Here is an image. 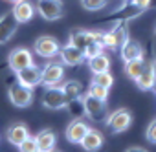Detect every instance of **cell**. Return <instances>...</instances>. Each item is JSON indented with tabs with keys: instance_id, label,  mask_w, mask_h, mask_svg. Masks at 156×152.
<instances>
[{
	"instance_id": "1",
	"label": "cell",
	"mask_w": 156,
	"mask_h": 152,
	"mask_svg": "<svg viewBox=\"0 0 156 152\" xmlns=\"http://www.w3.org/2000/svg\"><path fill=\"white\" fill-rule=\"evenodd\" d=\"M42 106L48 110H62L64 106H68L66 95L62 86H46L44 94H42Z\"/></svg>"
},
{
	"instance_id": "2",
	"label": "cell",
	"mask_w": 156,
	"mask_h": 152,
	"mask_svg": "<svg viewBox=\"0 0 156 152\" xmlns=\"http://www.w3.org/2000/svg\"><path fill=\"white\" fill-rule=\"evenodd\" d=\"M8 95H9L11 105H15L17 108H26V106H30V105L33 103V90H31L30 86L20 85L19 81L9 86Z\"/></svg>"
},
{
	"instance_id": "3",
	"label": "cell",
	"mask_w": 156,
	"mask_h": 152,
	"mask_svg": "<svg viewBox=\"0 0 156 152\" xmlns=\"http://www.w3.org/2000/svg\"><path fill=\"white\" fill-rule=\"evenodd\" d=\"M64 77V62L62 60H50L42 68V85L44 86H55Z\"/></svg>"
},
{
	"instance_id": "4",
	"label": "cell",
	"mask_w": 156,
	"mask_h": 152,
	"mask_svg": "<svg viewBox=\"0 0 156 152\" xmlns=\"http://www.w3.org/2000/svg\"><path fill=\"white\" fill-rule=\"evenodd\" d=\"M132 123V116L127 108H118L114 110L108 117H107V126L114 132V134H121L125 132Z\"/></svg>"
},
{
	"instance_id": "5",
	"label": "cell",
	"mask_w": 156,
	"mask_h": 152,
	"mask_svg": "<svg viewBox=\"0 0 156 152\" xmlns=\"http://www.w3.org/2000/svg\"><path fill=\"white\" fill-rule=\"evenodd\" d=\"M33 51L39 55V57H44V59H51L55 55H59L61 51V46L57 42V39L50 37V35H42L35 40L33 44Z\"/></svg>"
},
{
	"instance_id": "6",
	"label": "cell",
	"mask_w": 156,
	"mask_h": 152,
	"mask_svg": "<svg viewBox=\"0 0 156 152\" xmlns=\"http://www.w3.org/2000/svg\"><path fill=\"white\" fill-rule=\"evenodd\" d=\"M8 64L17 73V71H20V70L33 64V53L30 50H26V48H15L8 55Z\"/></svg>"
},
{
	"instance_id": "7",
	"label": "cell",
	"mask_w": 156,
	"mask_h": 152,
	"mask_svg": "<svg viewBox=\"0 0 156 152\" xmlns=\"http://www.w3.org/2000/svg\"><path fill=\"white\" fill-rule=\"evenodd\" d=\"M129 40V33H127V28H125V24H119V26H116L112 31H107V33H103V44H105V48H108V50H119L125 42Z\"/></svg>"
},
{
	"instance_id": "8",
	"label": "cell",
	"mask_w": 156,
	"mask_h": 152,
	"mask_svg": "<svg viewBox=\"0 0 156 152\" xmlns=\"http://www.w3.org/2000/svg\"><path fill=\"white\" fill-rule=\"evenodd\" d=\"M83 112H85L90 119H94V121L103 119V117H105V112H107L105 101H101V99H98V97H94V95H90V94L87 92L85 97H83Z\"/></svg>"
},
{
	"instance_id": "9",
	"label": "cell",
	"mask_w": 156,
	"mask_h": 152,
	"mask_svg": "<svg viewBox=\"0 0 156 152\" xmlns=\"http://www.w3.org/2000/svg\"><path fill=\"white\" fill-rule=\"evenodd\" d=\"M37 11L46 20H59L62 17V2L61 0H39Z\"/></svg>"
},
{
	"instance_id": "10",
	"label": "cell",
	"mask_w": 156,
	"mask_h": 152,
	"mask_svg": "<svg viewBox=\"0 0 156 152\" xmlns=\"http://www.w3.org/2000/svg\"><path fill=\"white\" fill-rule=\"evenodd\" d=\"M17 81L24 86H30V88H35L39 85H42V70L35 64L17 71Z\"/></svg>"
},
{
	"instance_id": "11",
	"label": "cell",
	"mask_w": 156,
	"mask_h": 152,
	"mask_svg": "<svg viewBox=\"0 0 156 152\" xmlns=\"http://www.w3.org/2000/svg\"><path fill=\"white\" fill-rule=\"evenodd\" d=\"M59 57H61V60L64 62V66H79V64H83V62L87 60L85 51L79 50L77 46H73V44H70V42L61 48Z\"/></svg>"
},
{
	"instance_id": "12",
	"label": "cell",
	"mask_w": 156,
	"mask_h": 152,
	"mask_svg": "<svg viewBox=\"0 0 156 152\" xmlns=\"http://www.w3.org/2000/svg\"><path fill=\"white\" fill-rule=\"evenodd\" d=\"M19 24L20 22L17 20V17L13 15V11L11 13H4L2 17H0V44L9 42V39L15 35Z\"/></svg>"
},
{
	"instance_id": "13",
	"label": "cell",
	"mask_w": 156,
	"mask_h": 152,
	"mask_svg": "<svg viewBox=\"0 0 156 152\" xmlns=\"http://www.w3.org/2000/svg\"><path fill=\"white\" fill-rule=\"evenodd\" d=\"M136 85L140 90H152L156 86V62L154 60H145L143 71L136 79Z\"/></svg>"
},
{
	"instance_id": "14",
	"label": "cell",
	"mask_w": 156,
	"mask_h": 152,
	"mask_svg": "<svg viewBox=\"0 0 156 152\" xmlns=\"http://www.w3.org/2000/svg\"><path fill=\"white\" fill-rule=\"evenodd\" d=\"M88 125L83 121V119H73V121H70V125L66 126V139L70 141V143H73V145H79L81 141H83V137H85V134L88 132Z\"/></svg>"
},
{
	"instance_id": "15",
	"label": "cell",
	"mask_w": 156,
	"mask_h": 152,
	"mask_svg": "<svg viewBox=\"0 0 156 152\" xmlns=\"http://www.w3.org/2000/svg\"><path fill=\"white\" fill-rule=\"evenodd\" d=\"M13 15L17 17V20L20 24H26L30 22L33 17H35V11H37V6H33L31 2H28V0H19V2L13 4Z\"/></svg>"
},
{
	"instance_id": "16",
	"label": "cell",
	"mask_w": 156,
	"mask_h": 152,
	"mask_svg": "<svg viewBox=\"0 0 156 152\" xmlns=\"http://www.w3.org/2000/svg\"><path fill=\"white\" fill-rule=\"evenodd\" d=\"M8 141L15 147H20L22 141L26 137H30V132H28V126L24 123H13L9 128H8V134H6Z\"/></svg>"
},
{
	"instance_id": "17",
	"label": "cell",
	"mask_w": 156,
	"mask_h": 152,
	"mask_svg": "<svg viewBox=\"0 0 156 152\" xmlns=\"http://www.w3.org/2000/svg\"><path fill=\"white\" fill-rule=\"evenodd\" d=\"M85 150H88V152H94V150H99L101 147H103V134L99 132V130H96V128H88V132L85 134V137H83V141L79 143Z\"/></svg>"
},
{
	"instance_id": "18",
	"label": "cell",
	"mask_w": 156,
	"mask_h": 152,
	"mask_svg": "<svg viewBox=\"0 0 156 152\" xmlns=\"http://www.w3.org/2000/svg\"><path fill=\"white\" fill-rule=\"evenodd\" d=\"M119 55L121 59L127 62V60H132V59H138V57H143V48L136 42V40H127L121 48H119Z\"/></svg>"
},
{
	"instance_id": "19",
	"label": "cell",
	"mask_w": 156,
	"mask_h": 152,
	"mask_svg": "<svg viewBox=\"0 0 156 152\" xmlns=\"http://www.w3.org/2000/svg\"><path fill=\"white\" fill-rule=\"evenodd\" d=\"M35 139H37V145H39V150H53V147H55V141H57V137H55V132L53 130H50V128H44V130H41L37 136H35Z\"/></svg>"
},
{
	"instance_id": "20",
	"label": "cell",
	"mask_w": 156,
	"mask_h": 152,
	"mask_svg": "<svg viewBox=\"0 0 156 152\" xmlns=\"http://www.w3.org/2000/svg\"><path fill=\"white\" fill-rule=\"evenodd\" d=\"M62 90H64V95H66L68 105L73 103V101H77V99L83 95V86H81L79 81H66L62 85Z\"/></svg>"
},
{
	"instance_id": "21",
	"label": "cell",
	"mask_w": 156,
	"mask_h": 152,
	"mask_svg": "<svg viewBox=\"0 0 156 152\" xmlns=\"http://www.w3.org/2000/svg\"><path fill=\"white\" fill-rule=\"evenodd\" d=\"M88 68L92 73H99V71H108L110 68V57L105 53H99L92 59H88Z\"/></svg>"
},
{
	"instance_id": "22",
	"label": "cell",
	"mask_w": 156,
	"mask_h": 152,
	"mask_svg": "<svg viewBox=\"0 0 156 152\" xmlns=\"http://www.w3.org/2000/svg\"><path fill=\"white\" fill-rule=\"evenodd\" d=\"M143 66H145L143 57H138V59L127 60V62H125V73H127V77L132 79V81H136L140 75H141V71H143Z\"/></svg>"
},
{
	"instance_id": "23",
	"label": "cell",
	"mask_w": 156,
	"mask_h": 152,
	"mask_svg": "<svg viewBox=\"0 0 156 152\" xmlns=\"http://www.w3.org/2000/svg\"><path fill=\"white\" fill-rule=\"evenodd\" d=\"M92 83H98V85H101L105 88H110L114 85V77H112L110 71H99V73H94Z\"/></svg>"
},
{
	"instance_id": "24",
	"label": "cell",
	"mask_w": 156,
	"mask_h": 152,
	"mask_svg": "<svg viewBox=\"0 0 156 152\" xmlns=\"http://www.w3.org/2000/svg\"><path fill=\"white\" fill-rule=\"evenodd\" d=\"M87 92H88L90 95L101 99V101H107V99H108V88H105V86H101V85H98V83H90V86H88Z\"/></svg>"
},
{
	"instance_id": "25",
	"label": "cell",
	"mask_w": 156,
	"mask_h": 152,
	"mask_svg": "<svg viewBox=\"0 0 156 152\" xmlns=\"http://www.w3.org/2000/svg\"><path fill=\"white\" fill-rule=\"evenodd\" d=\"M103 50H105V46H103L99 40L88 42V46L85 48V57H87V60L92 59V57H96V55H99V53H103Z\"/></svg>"
},
{
	"instance_id": "26",
	"label": "cell",
	"mask_w": 156,
	"mask_h": 152,
	"mask_svg": "<svg viewBox=\"0 0 156 152\" xmlns=\"http://www.w3.org/2000/svg\"><path fill=\"white\" fill-rule=\"evenodd\" d=\"M81 6L87 11H99L107 6V0H81Z\"/></svg>"
},
{
	"instance_id": "27",
	"label": "cell",
	"mask_w": 156,
	"mask_h": 152,
	"mask_svg": "<svg viewBox=\"0 0 156 152\" xmlns=\"http://www.w3.org/2000/svg\"><path fill=\"white\" fill-rule=\"evenodd\" d=\"M19 150H22V152H37L39 150V145H37V139L35 137H26L24 141H22V145L19 147Z\"/></svg>"
},
{
	"instance_id": "28",
	"label": "cell",
	"mask_w": 156,
	"mask_h": 152,
	"mask_svg": "<svg viewBox=\"0 0 156 152\" xmlns=\"http://www.w3.org/2000/svg\"><path fill=\"white\" fill-rule=\"evenodd\" d=\"M145 136H147V141H149V143L156 145V119L149 123V126H147V130H145Z\"/></svg>"
},
{
	"instance_id": "29",
	"label": "cell",
	"mask_w": 156,
	"mask_h": 152,
	"mask_svg": "<svg viewBox=\"0 0 156 152\" xmlns=\"http://www.w3.org/2000/svg\"><path fill=\"white\" fill-rule=\"evenodd\" d=\"M130 4L136 6L140 11H145V9L151 6V0H130Z\"/></svg>"
},
{
	"instance_id": "30",
	"label": "cell",
	"mask_w": 156,
	"mask_h": 152,
	"mask_svg": "<svg viewBox=\"0 0 156 152\" xmlns=\"http://www.w3.org/2000/svg\"><path fill=\"white\" fill-rule=\"evenodd\" d=\"M6 2H11V4H15V2H19V0H6Z\"/></svg>"
}]
</instances>
